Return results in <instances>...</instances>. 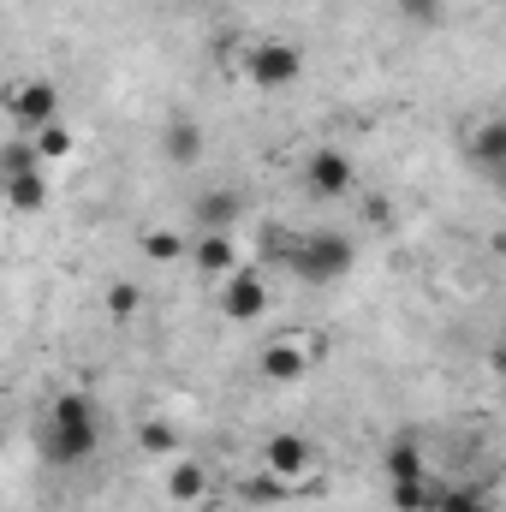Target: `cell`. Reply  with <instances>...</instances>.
<instances>
[{
	"mask_svg": "<svg viewBox=\"0 0 506 512\" xmlns=\"http://www.w3.org/2000/svg\"><path fill=\"white\" fill-rule=\"evenodd\" d=\"M96 447H102V411H96V399H90V393H60V399L48 405V423H42V441H36L42 465L72 471V465H84Z\"/></svg>",
	"mask_w": 506,
	"mask_h": 512,
	"instance_id": "1",
	"label": "cell"
},
{
	"mask_svg": "<svg viewBox=\"0 0 506 512\" xmlns=\"http://www.w3.org/2000/svg\"><path fill=\"white\" fill-rule=\"evenodd\" d=\"M262 256H280L298 280H310V286H334V280H346L352 274V262H358V245L346 239V233H334V227H322V233H262Z\"/></svg>",
	"mask_w": 506,
	"mask_h": 512,
	"instance_id": "2",
	"label": "cell"
},
{
	"mask_svg": "<svg viewBox=\"0 0 506 512\" xmlns=\"http://www.w3.org/2000/svg\"><path fill=\"white\" fill-rule=\"evenodd\" d=\"M245 78H251L256 90H286V84L304 78V54H298L292 42H251V54H245Z\"/></svg>",
	"mask_w": 506,
	"mask_h": 512,
	"instance_id": "3",
	"label": "cell"
},
{
	"mask_svg": "<svg viewBox=\"0 0 506 512\" xmlns=\"http://www.w3.org/2000/svg\"><path fill=\"white\" fill-rule=\"evenodd\" d=\"M221 316L227 322H256L262 310H268V274L262 268H233V274H221Z\"/></svg>",
	"mask_w": 506,
	"mask_h": 512,
	"instance_id": "4",
	"label": "cell"
},
{
	"mask_svg": "<svg viewBox=\"0 0 506 512\" xmlns=\"http://www.w3.org/2000/svg\"><path fill=\"white\" fill-rule=\"evenodd\" d=\"M6 114H12L18 137H30V131H42V126L60 120V90H54L48 78H30V84H18V90L6 96Z\"/></svg>",
	"mask_w": 506,
	"mask_h": 512,
	"instance_id": "5",
	"label": "cell"
},
{
	"mask_svg": "<svg viewBox=\"0 0 506 512\" xmlns=\"http://www.w3.org/2000/svg\"><path fill=\"white\" fill-rule=\"evenodd\" d=\"M304 185H310V197L334 203V197H352V191H358V167H352L346 149H316V155L304 161Z\"/></svg>",
	"mask_w": 506,
	"mask_h": 512,
	"instance_id": "6",
	"label": "cell"
},
{
	"mask_svg": "<svg viewBox=\"0 0 506 512\" xmlns=\"http://www.w3.org/2000/svg\"><path fill=\"white\" fill-rule=\"evenodd\" d=\"M262 471H274L280 483H298L304 471H310V441L304 435H268V447H262Z\"/></svg>",
	"mask_w": 506,
	"mask_h": 512,
	"instance_id": "7",
	"label": "cell"
},
{
	"mask_svg": "<svg viewBox=\"0 0 506 512\" xmlns=\"http://www.w3.org/2000/svg\"><path fill=\"white\" fill-rule=\"evenodd\" d=\"M304 370H310L304 340H268L262 346V376L268 382H304Z\"/></svg>",
	"mask_w": 506,
	"mask_h": 512,
	"instance_id": "8",
	"label": "cell"
},
{
	"mask_svg": "<svg viewBox=\"0 0 506 512\" xmlns=\"http://www.w3.org/2000/svg\"><path fill=\"white\" fill-rule=\"evenodd\" d=\"M161 149H167L173 167H197V161H203V126H197L191 114H173V120H167V137H161Z\"/></svg>",
	"mask_w": 506,
	"mask_h": 512,
	"instance_id": "9",
	"label": "cell"
},
{
	"mask_svg": "<svg viewBox=\"0 0 506 512\" xmlns=\"http://www.w3.org/2000/svg\"><path fill=\"white\" fill-rule=\"evenodd\" d=\"M185 256H191L209 280H221V274H233V268H239V245H233L227 233H203L197 245H185Z\"/></svg>",
	"mask_w": 506,
	"mask_h": 512,
	"instance_id": "10",
	"label": "cell"
},
{
	"mask_svg": "<svg viewBox=\"0 0 506 512\" xmlns=\"http://www.w3.org/2000/svg\"><path fill=\"white\" fill-rule=\"evenodd\" d=\"M167 495H173L179 507H197V501L209 495V471H203L197 459H179V453H173V459H167Z\"/></svg>",
	"mask_w": 506,
	"mask_h": 512,
	"instance_id": "11",
	"label": "cell"
},
{
	"mask_svg": "<svg viewBox=\"0 0 506 512\" xmlns=\"http://www.w3.org/2000/svg\"><path fill=\"white\" fill-rule=\"evenodd\" d=\"M239 215H245L239 191H203V197H197V221H203V233H227Z\"/></svg>",
	"mask_w": 506,
	"mask_h": 512,
	"instance_id": "12",
	"label": "cell"
},
{
	"mask_svg": "<svg viewBox=\"0 0 506 512\" xmlns=\"http://www.w3.org/2000/svg\"><path fill=\"white\" fill-rule=\"evenodd\" d=\"M0 191H6V203H12L18 215L48 209V179H42V167H36V173H18V179H0Z\"/></svg>",
	"mask_w": 506,
	"mask_h": 512,
	"instance_id": "13",
	"label": "cell"
},
{
	"mask_svg": "<svg viewBox=\"0 0 506 512\" xmlns=\"http://www.w3.org/2000/svg\"><path fill=\"white\" fill-rule=\"evenodd\" d=\"M471 161H477V173H501V161H506V120H489V126L471 137Z\"/></svg>",
	"mask_w": 506,
	"mask_h": 512,
	"instance_id": "14",
	"label": "cell"
},
{
	"mask_svg": "<svg viewBox=\"0 0 506 512\" xmlns=\"http://www.w3.org/2000/svg\"><path fill=\"white\" fill-rule=\"evenodd\" d=\"M30 149H36V161H66V155L78 149V137H72V126H66V120H54V126L30 131Z\"/></svg>",
	"mask_w": 506,
	"mask_h": 512,
	"instance_id": "15",
	"label": "cell"
},
{
	"mask_svg": "<svg viewBox=\"0 0 506 512\" xmlns=\"http://www.w3.org/2000/svg\"><path fill=\"white\" fill-rule=\"evenodd\" d=\"M429 512H489V489L483 483H459V489H435Z\"/></svg>",
	"mask_w": 506,
	"mask_h": 512,
	"instance_id": "16",
	"label": "cell"
},
{
	"mask_svg": "<svg viewBox=\"0 0 506 512\" xmlns=\"http://www.w3.org/2000/svg\"><path fill=\"white\" fill-rule=\"evenodd\" d=\"M137 447L155 453V459H173V453H179V429H173L167 417H149V423H137Z\"/></svg>",
	"mask_w": 506,
	"mask_h": 512,
	"instance_id": "17",
	"label": "cell"
},
{
	"mask_svg": "<svg viewBox=\"0 0 506 512\" xmlns=\"http://www.w3.org/2000/svg\"><path fill=\"white\" fill-rule=\"evenodd\" d=\"M387 477H393V483H405V477H423V447H417L411 435H399V441L387 447Z\"/></svg>",
	"mask_w": 506,
	"mask_h": 512,
	"instance_id": "18",
	"label": "cell"
},
{
	"mask_svg": "<svg viewBox=\"0 0 506 512\" xmlns=\"http://www.w3.org/2000/svg\"><path fill=\"white\" fill-rule=\"evenodd\" d=\"M429 507H435V483H429V477L393 483V512H429Z\"/></svg>",
	"mask_w": 506,
	"mask_h": 512,
	"instance_id": "19",
	"label": "cell"
},
{
	"mask_svg": "<svg viewBox=\"0 0 506 512\" xmlns=\"http://www.w3.org/2000/svg\"><path fill=\"white\" fill-rule=\"evenodd\" d=\"M42 161H36V149H30V137H12L6 149H0V179H18V173H36Z\"/></svg>",
	"mask_w": 506,
	"mask_h": 512,
	"instance_id": "20",
	"label": "cell"
},
{
	"mask_svg": "<svg viewBox=\"0 0 506 512\" xmlns=\"http://www.w3.org/2000/svg\"><path fill=\"white\" fill-rule=\"evenodd\" d=\"M143 256H149V262H179V256H185V239H179L173 227H155V233H143Z\"/></svg>",
	"mask_w": 506,
	"mask_h": 512,
	"instance_id": "21",
	"label": "cell"
},
{
	"mask_svg": "<svg viewBox=\"0 0 506 512\" xmlns=\"http://www.w3.org/2000/svg\"><path fill=\"white\" fill-rule=\"evenodd\" d=\"M286 495H292V489H286L274 471H262V477L245 483V501H251V507H274V501H286Z\"/></svg>",
	"mask_w": 506,
	"mask_h": 512,
	"instance_id": "22",
	"label": "cell"
},
{
	"mask_svg": "<svg viewBox=\"0 0 506 512\" xmlns=\"http://www.w3.org/2000/svg\"><path fill=\"white\" fill-rule=\"evenodd\" d=\"M137 304H143V292H137L131 280H114V286H108V316L126 322V316H137Z\"/></svg>",
	"mask_w": 506,
	"mask_h": 512,
	"instance_id": "23",
	"label": "cell"
},
{
	"mask_svg": "<svg viewBox=\"0 0 506 512\" xmlns=\"http://www.w3.org/2000/svg\"><path fill=\"white\" fill-rule=\"evenodd\" d=\"M393 6H399L411 24H441V6H447V0H393Z\"/></svg>",
	"mask_w": 506,
	"mask_h": 512,
	"instance_id": "24",
	"label": "cell"
}]
</instances>
